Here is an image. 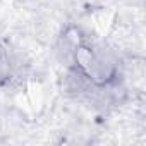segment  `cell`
Segmentation results:
<instances>
[{
    "instance_id": "cell-1",
    "label": "cell",
    "mask_w": 146,
    "mask_h": 146,
    "mask_svg": "<svg viewBox=\"0 0 146 146\" xmlns=\"http://www.w3.org/2000/svg\"><path fill=\"white\" fill-rule=\"evenodd\" d=\"M9 70H11V67H9V60H7V57H5L4 48L0 46V79L9 78Z\"/></svg>"
}]
</instances>
